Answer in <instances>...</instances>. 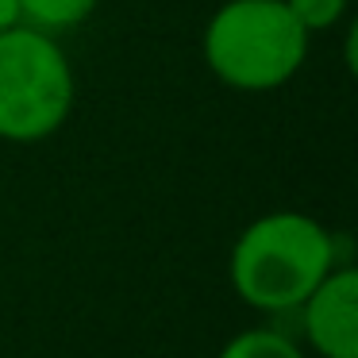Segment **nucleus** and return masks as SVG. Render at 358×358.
Returning a JSON list of instances; mask_svg holds the SVG:
<instances>
[{"label":"nucleus","mask_w":358,"mask_h":358,"mask_svg":"<svg viewBox=\"0 0 358 358\" xmlns=\"http://www.w3.org/2000/svg\"><path fill=\"white\" fill-rule=\"evenodd\" d=\"M335 258V235L304 212H266L239 231L227 278L243 304L258 312H296Z\"/></svg>","instance_id":"nucleus-1"},{"label":"nucleus","mask_w":358,"mask_h":358,"mask_svg":"<svg viewBox=\"0 0 358 358\" xmlns=\"http://www.w3.org/2000/svg\"><path fill=\"white\" fill-rule=\"evenodd\" d=\"M312 35L285 0H224L204 24L201 50L212 78L235 93H273L301 73Z\"/></svg>","instance_id":"nucleus-2"},{"label":"nucleus","mask_w":358,"mask_h":358,"mask_svg":"<svg viewBox=\"0 0 358 358\" xmlns=\"http://www.w3.org/2000/svg\"><path fill=\"white\" fill-rule=\"evenodd\" d=\"M78 78L55 35L16 24L0 31V139L43 143L70 120Z\"/></svg>","instance_id":"nucleus-3"},{"label":"nucleus","mask_w":358,"mask_h":358,"mask_svg":"<svg viewBox=\"0 0 358 358\" xmlns=\"http://www.w3.org/2000/svg\"><path fill=\"white\" fill-rule=\"evenodd\" d=\"M301 331L320 358H358V270L335 262L296 304Z\"/></svg>","instance_id":"nucleus-4"},{"label":"nucleus","mask_w":358,"mask_h":358,"mask_svg":"<svg viewBox=\"0 0 358 358\" xmlns=\"http://www.w3.org/2000/svg\"><path fill=\"white\" fill-rule=\"evenodd\" d=\"M20 4V24L43 35H62L81 27L96 12L101 0H16Z\"/></svg>","instance_id":"nucleus-5"},{"label":"nucleus","mask_w":358,"mask_h":358,"mask_svg":"<svg viewBox=\"0 0 358 358\" xmlns=\"http://www.w3.org/2000/svg\"><path fill=\"white\" fill-rule=\"evenodd\" d=\"M220 358H304V350L273 327H247L224 343Z\"/></svg>","instance_id":"nucleus-6"},{"label":"nucleus","mask_w":358,"mask_h":358,"mask_svg":"<svg viewBox=\"0 0 358 358\" xmlns=\"http://www.w3.org/2000/svg\"><path fill=\"white\" fill-rule=\"evenodd\" d=\"M285 8L293 12L296 24L308 35H320V31H331V27H339L347 20L350 0H285Z\"/></svg>","instance_id":"nucleus-7"},{"label":"nucleus","mask_w":358,"mask_h":358,"mask_svg":"<svg viewBox=\"0 0 358 358\" xmlns=\"http://www.w3.org/2000/svg\"><path fill=\"white\" fill-rule=\"evenodd\" d=\"M16 24H20V4L16 0H0V31H8Z\"/></svg>","instance_id":"nucleus-8"}]
</instances>
